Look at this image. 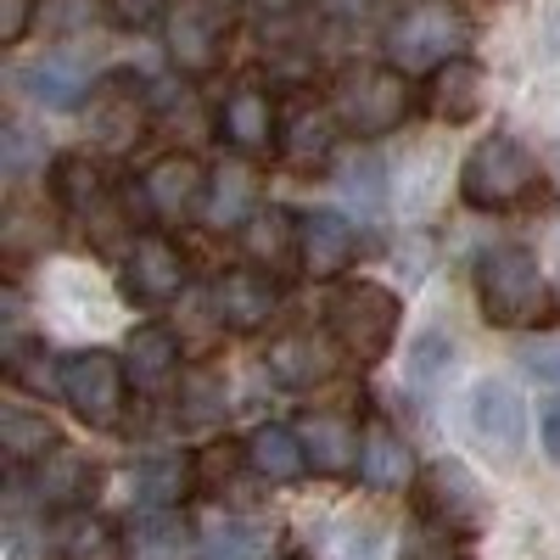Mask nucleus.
<instances>
[{
  "label": "nucleus",
  "instance_id": "nucleus-1",
  "mask_svg": "<svg viewBox=\"0 0 560 560\" xmlns=\"http://www.w3.org/2000/svg\"><path fill=\"white\" fill-rule=\"evenodd\" d=\"M477 292L493 325H533L549 308V287L533 247H493L477 258Z\"/></svg>",
  "mask_w": 560,
  "mask_h": 560
},
{
  "label": "nucleus",
  "instance_id": "nucleus-2",
  "mask_svg": "<svg viewBox=\"0 0 560 560\" xmlns=\"http://www.w3.org/2000/svg\"><path fill=\"white\" fill-rule=\"evenodd\" d=\"M533 179H538V168H533V152L522 140L516 135H488L459 163V197L471 208H488V213L516 208L533 191Z\"/></svg>",
  "mask_w": 560,
  "mask_h": 560
},
{
  "label": "nucleus",
  "instance_id": "nucleus-3",
  "mask_svg": "<svg viewBox=\"0 0 560 560\" xmlns=\"http://www.w3.org/2000/svg\"><path fill=\"white\" fill-rule=\"evenodd\" d=\"M465 39H471V23H465L448 0H420V7H409L387 28V57L404 73H438L443 62L459 57Z\"/></svg>",
  "mask_w": 560,
  "mask_h": 560
},
{
  "label": "nucleus",
  "instance_id": "nucleus-4",
  "mask_svg": "<svg viewBox=\"0 0 560 560\" xmlns=\"http://www.w3.org/2000/svg\"><path fill=\"white\" fill-rule=\"evenodd\" d=\"M337 124L348 135H364V140H376V135H393L409 113V73L404 68H353L342 73L337 84Z\"/></svg>",
  "mask_w": 560,
  "mask_h": 560
},
{
  "label": "nucleus",
  "instance_id": "nucleus-5",
  "mask_svg": "<svg viewBox=\"0 0 560 560\" xmlns=\"http://www.w3.org/2000/svg\"><path fill=\"white\" fill-rule=\"evenodd\" d=\"M124 387H129V364H118L107 348H79V353H62L57 364V393L90 427H118Z\"/></svg>",
  "mask_w": 560,
  "mask_h": 560
},
{
  "label": "nucleus",
  "instance_id": "nucleus-6",
  "mask_svg": "<svg viewBox=\"0 0 560 560\" xmlns=\"http://www.w3.org/2000/svg\"><path fill=\"white\" fill-rule=\"evenodd\" d=\"M331 331H337L348 359L382 364L393 337H398V298L387 287H376V280H359V287H348L331 303Z\"/></svg>",
  "mask_w": 560,
  "mask_h": 560
},
{
  "label": "nucleus",
  "instance_id": "nucleus-7",
  "mask_svg": "<svg viewBox=\"0 0 560 560\" xmlns=\"http://www.w3.org/2000/svg\"><path fill=\"white\" fill-rule=\"evenodd\" d=\"M224 39H230V18L219 12V0H168L163 45L179 73H191V79L213 73L224 62Z\"/></svg>",
  "mask_w": 560,
  "mask_h": 560
},
{
  "label": "nucleus",
  "instance_id": "nucleus-8",
  "mask_svg": "<svg viewBox=\"0 0 560 560\" xmlns=\"http://www.w3.org/2000/svg\"><path fill=\"white\" fill-rule=\"evenodd\" d=\"M420 510L427 522L443 527L448 538H477L488 527V499L477 488V477L454 459H438L427 477H420Z\"/></svg>",
  "mask_w": 560,
  "mask_h": 560
},
{
  "label": "nucleus",
  "instance_id": "nucleus-9",
  "mask_svg": "<svg viewBox=\"0 0 560 560\" xmlns=\"http://www.w3.org/2000/svg\"><path fill=\"white\" fill-rule=\"evenodd\" d=\"M185 275H191L185 269V253L168 236L147 230V236H135V247L124 258V292L135 303H147V308H163V303H174L185 292Z\"/></svg>",
  "mask_w": 560,
  "mask_h": 560
},
{
  "label": "nucleus",
  "instance_id": "nucleus-10",
  "mask_svg": "<svg viewBox=\"0 0 560 560\" xmlns=\"http://www.w3.org/2000/svg\"><path fill=\"white\" fill-rule=\"evenodd\" d=\"M208 179H213V174H208L191 152H168V158H158L147 174H140V197H147V208H152L163 224H179L185 213L202 208Z\"/></svg>",
  "mask_w": 560,
  "mask_h": 560
},
{
  "label": "nucleus",
  "instance_id": "nucleus-11",
  "mask_svg": "<svg viewBox=\"0 0 560 560\" xmlns=\"http://www.w3.org/2000/svg\"><path fill=\"white\" fill-rule=\"evenodd\" d=\"M471 432L488 454L499 459H516L527 448V404L516 387H504V382H477L471 393Z\"/></svg>",
  "mask_w": 560,
  "mask_h": 560
},
{
  "label": "nucleus",
  "instance_id": "nucleus-12",
  "mask_svg": "<svg viewBox=\"0 0 560 560\" xmlns=\"http://www.w3.org/2000/svg\"><path fill=\"white\" fill-rule=\"evenodd\" d=\"M359 253V236H353V224L331 208H314L298 219V264L308 280H337Z\"/></svg>",
  "mask_w": 560,
  "mask_h": 560
},
{
  "label": "nucleus",
  "instance_id": "nucleus-13",
  "mask_svg": "<svg viewBox=\"0 0 560 560\" xmlns=\"http://www.w3.org/2000/svg\"><path fill=\"white\" fill-rule=\"evenodd\" d=\"M275 308H280V287H275L269 275H258V269H230V275H219L213 314L230 325V331H258V325H269Z\"/></svg>",
  "mask_w": 560,
  "mask_h": 560
},
{
  "label": "nucleus",
  "instance_id": "nucleus-14",
  "mask_svg": "<svg viewBox=\"0 0 560 560\" xmlns=\"http://www.w3.org/2000/svg\"><path fill=\"white\" fill-rule=\"evenodd\" d=\"M219 135H224V147H236L247 158H264L275 147V102L253 84L230 90L224 107H219Z\"/></svg>",
  "mask_w": 560,
  "mask_h": 560
},
{
  "label": "nucleus",
  "instance_id": "nucleus-15",
  "mask_svg": "<svg viewBox=\"0 0 560 560\" xmlns=\"http://www.w3.org/2000/svg\"><path fill=\"white\" fill-rule=\"evenodd\" d=\"M298 432H303L308 465H314L319 477H353V471H359L364 438L353 432V420H342V415H308Z\"/></svg>",
  "mask_w": 560,
  "mask_h": 560
},
{
  "label": "nucleus",
  "instance_id": "nucleus-16",
  "mask_svg": "<svg viewBox=\"0 0 560 560\" xmlns=\"http://www.w3.org/2000/svg\"><path fill=\"white\" fill-rule=\"evenodd\" d=\"M90 129H96V140L113 152L140 140V84H129V73L107 79L96 96H90Z\"/></svg>",
  "mask_w": 560,
  "mask_h": 560
},
{
  "label": "nucleus",
  "instance_id": "nucleus-17",
  "mask_svg": "<svg viewBox=\"0 0 560 560\" xmlns=\"http://www.w3.org/2000/svg\"><path fill=\"white\" fill-rule=\"evenodd\" d=\"M482 68L471 62V57H454V62H443L438 73H432V113L443 118V124H471L477 113H482Z\"/></svg>",
  "mask_w": 560,
  "mask_h": 560
},
{
  "label": "nucleus",
  "instance_id": "nucleus-18",
  "mask_svg": "<svg viewBox=\"0 0 560 560\" xmlns=\"http://www.w3.org/2000/svg\"><path fill=\"white\" fill-rule=\"evenodd\" d=\"M34 493L45 510H73L96 493V465L73 448H57L51 459H39V477H34Z\"/></svg>",
  "mask_w": 560,
  "mask_h": 560
},
{
  "label": "nucleus",
  "instance_id": "nucleus-19",
  "mask_svg": "<svg viewBox=\"0 0 560 560\" xmlns=\"http://www.w3.org/2000/svg\"><path fill=\"white\" fill-rule=\"evenodd\" d=\"M247 465H253L264 482H298L308 471L303 432H292V427H258L247 438Z\"/></svg>",
  "mask_w": 560,
  "mask_h": 560
},
{
  "label": "nucleus",
  "instance_id": "nucleus-20",
  "mask_svg": "<svg viewBox=\"0 0 560 560\" xmlns=\"http://www.w3.org/2000/svg\"><path fill=\"white\" fill-rule=\"evenodd\" d=\"M18 84L28 90V96H34L39 107H51V113H73V107L84 102V90H90V73H84L73 57H45V62L23 68V73H18Z\"/></svg>",
  "mask_w": 560,
  "mask_h": 560
},
{
  "label": "nucleus",
  "instance_id": "nucleus-21",
  "mask_svg": "<svg viewBox=\"0 0 560 560\" xmlns=\"http://www.w3.org/2000/svg\"><path fill=\"white\" fill-rule=\"evenodd\" d=\"M359 477H364V488H376V493H393V488H404V482L415 477V459H409L404 438H398L393 427H382V420L364 432V448H359Z\"/></svg>",
  "mask_w": 560,
  "mask_h": 560
},
{
  "label": "nucleus",
  "instance_id": "nucleus-22",
  "mask_svg": "<svg viewBox=\"0 0 560 560\" xmlns=\"http://www.w3.org/2000/svg\"><path fill=\"white\" fill-rule=\"evenodd\" d=\"M331 348H325L319 337H280L269 348V376L280 387H319V382H331Z\"/></svg>",
  "mask_w": 560,
  "mask_h": 560
},
{
  "label": "nucleus",
  "instance_id": "nucleus-23",
  "mask_svg": "<svg viewBox=\"0 0 560 560\" xmlns=\"http://www.w3.org/2000/svg\"><path fill=\"white\" fill-rule=\"evenodd\" d=\"M179 370V337L168 331V325H140V331H129V382L135 387H168Z\"/></svg>",
  "mask_w": 560,
  "mask_h": 560
},
{
  "label": "nucleus",
  "instance_id": "nucleus-24",
  "mask_svg": "<svg viewBox=\"0 0 560 560\" xmlns=\"http://www.w3.org/2000/svg\"><path fill=\"white\" fill-rule=\"evenodd\" d=\"M0 443H7L12 465H39V459H51L62 448V432L45 415H28V409L12 404L7 415H0Z\"/></svg>",
  "mask_w": 560,
  "mask_h": 560
},
{
  "label": "nucleus",
  "instance_id": "nucleus-25",
  "mask_svg": "<svg viewBox=\"0 0 560 560\" xmlns=\"http://www.w3.org/2000/svg\"><path fill=\"white\" fill-rule=\"evenodd\" d=\"M253 219V174L247 168H224L208 179V197H202V224L213 230H242Z\"/></svg>",
  "mask_w": 560,
  "mask_h": 560
},
{
  "label": "nucleus",
  "instance_id": "nucleus-26",
  "mask_svg": "<svg viewBox=\"0 0 560 560\" xmlns=\"http://www.w3.org/2000/svg\"><path fill=\"white\" fill-rule=\"evenodd\" d=\"M242 242H247L253 258L280 264V258H292V253H298V224L287 219V208H258V213L242 224Z\"/></svg>",
  "mask_w": 560,
  "mask_h": 560
},
{
  "label": "nucleus",
  "instance_id": "nucleus-27",
  "mask_svg": "<svg viewBox=\"0 0 560 560\" xmlns=\"http://www.w3.org/2000/svg\"><path fill=\"white\" fill-rule=\"evenodd\" d=\"M57 202L73 219H90L102 208V174L90 168V158H57Z\"/></svg>",
  "mask_w": 560,
  "mask_h": 560
},
{
  "label": "nucleus",
  "instance_id": "nucleus-28",
  "mask_svg": "<svg viewBox=\"0 0 560 560\" xmlns=\"http://www.w3.org/2000/svg\"><path fill=\"white\" fill-rule=\"evenodd\" d=\"M135 560H185V527L168 510H147L135 522Z\"/></svg>",
  "mask_w": 560,
  "mask_h": 560
},
{
  "label": "nucleus",
  "instance_id": "nucleus-29",
  "mask_svg": "<svg viewBox=\"0 0 560 560\" xmlns=\"http://www.w3.org/2000/svg\"><path fill=\"white\" fill-rule=\"evenodd\" d=\"M202 560H264V533L247 522H224L202 538Z\"/></svg>",
  "mask_w": 560,
  "mask_h": 560
},
{
  "label": "nucleus",
  "instance_id": "nucleus-30",
  "mask_svg": "<svg viewBox=\"0 0 560 560\" xmlns=\"http://www.w3.org/2000/svg\"><path fill=\"white\" fill-rule=\"evenodd\" d=\"M62 560H129V544H124L107 522H79V527L68 533Z\"/></svg>",
  "mask_w": 560,
  "mask_h": 560
},
{
  "label": "nucleus",
  "instance_id": "nucleus-31",
  "mask_svg": "<svg viewBox=\"0 0 560 560\" xmlns=\"http://www.w3.org/2000/svg\"><path fill=\"white\" fill-rule=\"evenodd\" d=\"M185 477H191V471H185L179 459H152V465H140V471H135V488H140V499H147V510H163V504L179 499Z\"/></svg>",
  "mask_w": 560,
  "mask_h": 560
},
{
  "label": "nucleus",
  "instance_id": "nucleus-32",
  "mask_svg": "<svg viewBox=\"0 0 560 560\" xmlns=\"http://www.w3.org/2000/svg\"><path fill=\"white\" fill-rule=\"evenodd\" d=\"M325 152H331V124H325V113H298L292 124V140H287V158L292 163H319Z\"/></svg>",
  "mask_w": 560,
  "mask_h": 560
},
{
  "label": "nucleus",
  "instance_id": "nucleus-33",
  "mask_svg": "<svg viewBox=\"0 0 560 560\" xmlns=\"http://www.w3.org/2000/svg\"><path fill=\"white\" fill-rule=\"evenodd\" d=\"M236 465H247V443H208L202 454H197V465H191V477L202 482V488H219L230 471H236Z\"/></svg>",
  "mask_w": 560,
  "mask_h": 560
},
{
  "label": "nucleus",
  "instance_id": "nucleus-34",
  "mask_svg": "<svg viewBox=\"0 0 560 560\" xmlns=\"http://www.w3.org/2000/svg\"><path fill=\"white\" fill-rule=\"evenodd\" d=\"M224 404V382L208 376V370H191L185 376V420H213Z\"/></svg>",
  "mask_w": 560,
  "mask_h": 560
},
{
  "label": "nucleus",
  "instance_id": "nucleus-35",
  "mask_svg": "<svg viewBox=\"0 0 560 560\" xmlns=\"http://www.w3.org/2000/svg\"><path fill=\"white\" fill-rule=\"evenodd\" d=\"M522 364L533 370L538 382H549V387H560V337H544V342H527L522 348Z\"/></svg>",
  "mask_w": 560,
  "mask_h": 560
},
{
  "label": "nucleus",
  "instance_id": "nucleus-36",
  "mask_svg": "<svg viewBox=\"0 0 560 560\" xmlns=\"http://www.w3.org/2000/svg\"><path fill=\"white\" fill-rule=\"evenodd\" d=\"M168 12V0H107V18L124 23V28H147Z\"/></svg>",
  "mask_w": 560,
  "mask_h": 560
},
{
  "label": "nucleus",
  "instance_id": "nucleus-37",
  "mask_svg": "<svg viewBox=\"0 0 560 560\" xmlns=\"http://www.w3.org/2000/svg\"><path fill=\"white\" fill-rule=\"evenodd\" d=\"M34 12L39 0H0V45H18L34 28Z\"/></svg>",
  "mask_w": 560,
  "mask_h": 560
},
{
  "label": "nucleus",
  "instance_id": "nucleus-38",
  "mask_svg": "<svg viewBox=\"0 0 560 560\" xmlns=\"http://www.w3.org/2000/svg\"><path fill=\"white\" fill-rule=\"evenodd\" d=\"M342 191H348L353 202H359V197H364V202H376V197H382V163H376V158L353 163V168L342 174Z\"/></svg>",
  "mask_w": 560,
  "mask_h": 560
},
{
  "label": "nucleus",
  "instance_id": "nucleus-39",
  "mask_svg": "<svg viewBox=\"0 0 560 560\" xmlns=\"http://www.w3.org/2000/svg\"><path fill=\"white\" fill-rule=\"evenodd\" d=\"M544 448L560 459V409H549V415H544Z\"/></svg>",
  "mask_w": 560,
  "mask_h": 560
},
{
  "label": "nucleus",
  "instance_id": "nucleus-40",
  "mask_svg": "<svg viewBox=\"0 0 560 560\" xmlns=\"http://www.w3.org/2000/svg\"><path fill=\"white\" fill-rule=\"evenodd\" d=\"M376 0H342V12H370Z\"/></svg>",
  "mask_w": 560,
  "mask_h": 560
},
{
  "label": "nucleus",
  "instance_id": "nucleus-41",
  "mask_svg": "<svg viewBox=\"0 0 560 560\" xmlns=\"http://www.w3.org/2000/svg\"><path fill=\"white\" fill-rule=\"evenodd\" d=\"M280 560H308V555H280Z\"/></svg>",
  "mask_w": 560,
  "mask_h": 560
}]
</instances>
